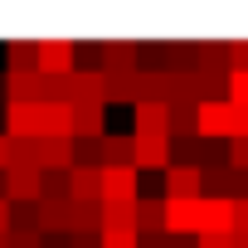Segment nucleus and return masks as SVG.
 Wrapping results in <instances>:
<instances>
[{"mask_svg": "<svg viewBox=\"0 0 248 248\" xmlns=\"http://www.w3.org/2000/svg\"><path fill=\"white\" fill-rule=\"evenodd\" d=\"M34 54H39V73H49V78H68L78 68V44L73 39H39Z\"/></svg>", "mask_w": 248, "mask_h": 248, "instance_id": "nucleus-1", "label": "nucleus"}, {"mask_svg": "<svg viewBox=\"0 0 248 248\" xmlns=\"http://www.w3.org/2000/svg\"><path fill=\"white\" fill-rule=\"evenodd\" d=\"M102 93H107V73H102V68H73V73L63 78L68 107H78V102H102ZM102 107H107V102H102Z\"/></svg>", "mask_w": 248, "mask_h": 248, "instance_id": "nucleus-2", "label": "nucleus"}, {"mask_svg": "<svg viewBox=\"0 0 248 248\" xmlns=\"http://www.w3.org/2000/svg\"><path fill=\"white\" fill-rule=\"evenodd\" d=\"M229 127H233V107L224 97L200 102V112H195V137L200 141H219V137H229Z\"/></svg>", "mask_w": 248, "mask_h": 248, "instance_id": "nucleus-3", "label": "nucleus"}, {"mask_svg": "<svg viewBox=\"0 0 248 248\" xmlns=\"http://www.w3.org/2000/svg\"><path fill=\"white\" fill-rule=\"evenodd\" d=\"M5 195H10V204H39V195H44V170H39V166H10V170H5Z\"/></svg>", "mask_w": 248, "mask_h": 248, "instance_id": "nucleus-4", "label": "nucleus"}, {"mask_svg": "<svg viewBox=\"0 0 248 248\" xmlns=\"http://www.w3.org/2000/svg\"><path fill=\"white\" fill-rule=\"evenodd\" d=\"M209 233H233V200H209V195H200L195 238H209Z\"/></svg>", "mask_w": 248, "mask_h": 248, "instance_id": "nucleus-5", "label": "nucleus"}, {"mask_svg": "<svg viewBox=\"0 0 248 248\" xmlns=\"http://www.w3.org/2000/svg\"><path fill=\"white\" fill-rule=\"evenodd\" d=\"M102 73H141L137 39H102Z\"/></svg>", "mask_w": 248, "mask_h": 248, "instance_id": "nucleus-6", "label": "nucleus"}, {"mask_svg": "<svg viewBox=\"0 0 248 248\" xmlns=\"http://www.w3.org/2000/svg\"><path fill=\"white\" fill-rule=\"evenodd\" d=\"M5 137L10 141H34L39 137V102H10L5 107Z\"/></svg>", "mask_w": 248, "mask_h": 248, "instance_id": "nucleus-7", "label": "nucleus"}, {"mask_svg": "<svg viewBox=\"0 0 248 248\" xmlns=\"http://www.w3.org/2000/svg\"><path fill=\"white\" fill-rule=\"evenodd\" d=\"M102 137H107V107L78 102L73 107V141H102Z\"/></svg>", "mask_w": 248, "mask_h": 248, "instance_id": "nucleus-8", "label": "nucleus"}, {"mask_svg": "<svg viewBox=\"0 0 248 248\" xmlns=\"http://www.w3.org/2000/svg\"><path fill=\"white\" fill-rule=\"evenodd\" d=\"M39 137L73 141V107L68 102H39Z\"/></svg>", "mask_w": 248, "mask_h": 248, "instance_id": "nucleus-9", "label": "nucleus"}, {"mask_svg": "<svg viewBox=\"0 0 248 248\" xmlns=\"http://www.w3.org/2000/svg\"><path fill=\"white\" fill-rule=\"evenodd\" d=\"M141 185H137V166H102V200H137Z\"/></svg>", "mask_w": 248, "mask_h": 248, "instance_id": "nucleus-10", "label": "nucleus"}, {"mask_svg": "<svg viewBox=\"0 0 248 248\" xmlns=\"http://www.w3.org/2000/svg\"><path fill=\"white\" fill-rule=\"evenodd\" d=\"M68 200H73V204H102V170L73 166V170H68Z\"/></svg>", "mask_w": 248, "mask_h": 248, "instance_id": "nucleus-11", "label": "nucleus"}, {"mask_svg": "<svg viewBox=\"0 0 248 248\" xmlns=\"http://www.w3.org/2000/svg\"><path fill=\"white\" fill-rule=\"evenodd\" d=\"M200 195H204L200 166H170L166 170V200H200Z\"/></svg>", "mask_w": 248, "mask_h": 248, "instance_id": "nucleus-12", "label": "nucleus"}, {"mask_svg": "<svg viewBox=\"0 0 248 248\" xmlns=\"http://www.w3.org/2000/svg\"><path fill=\"white\" fill-rule=\"evenodd\" d=\"M132 137H170V107L166 102H137V132Z\"/></svg>", "mask_w": 248, "mask_h": 248, "instance_id": "nucleus-13", "label": "nucleus"}, {"mask_svg": "<svg viewBox=\"0 0 248 248\" xmlns=\"http://www.w3.org/2000/svg\"><path fill=\"white\" fill-rule=\"evenodd\" d=\"M137 170H170V137H137Z\"/></svg>", "mask_w": 248, "mask_h": 248, "instance_id": "nucleus-14", "label": "nucleus"}, {"mask_svg": "<svg viewBox=\"0 0 248 248\" xmlns=\"http://www.w3.org/2000/svg\"><path fill=\"white\" fill-rule=\"evenodd\" d=\"M195 219H200V200H166V233L185 238L195 233Z\"/></svg>", "mask_w": 248, "mask_h": 248, "instance_id": "nucleus-15", "label": "nucleus"}, {"mask_svg": "<svg viewBox=\"0 0 248 248\" xmlns=\"http://www.w3.org/2000/svg\"><path fill=\"white\" fill-rule=\"evenodd\" d=\"M137 233H166V195H137Z\"/></svg>", "mask_w": 248, "mask_h": 248, "instance_id": "nucleus-16", "label": "nucleus"}, {"mask_svg": "<svg viewBox=\"0 0 248 248\" xmlns=\"http://www.w3.org/2000/svg\"><path fill=\"white\" fill-rule=\"evenodd\" d=\"M200 180H204V195L209 200H233V170H229V161L200 166Z\"/></svg>", "mask_w": 248, "mask_h": 248, "instance_id": "nucleus-17", "label": "nucleus"}, {"mask_svg": "<svg viewBox=\"0 0 248 248\" xmlns=\"http://www.w3.org/2000/svg\"><path fill=\"white\" fill-rule=\"evenodd\" d=\"M195 73H214V78H224V73H229V54H224V44H219V39L195 44Z\"/></svg>", "mask_w": 248, "mask_h": 248, "instance_id": "nucleus-18", "label": "nucleus"}, {"mask_svg": "<svg viewBox=\"0 0 248 248\" xmlns=\"http://www.w3.org/2000/svg\"><path fill=\"white\" fill-rule=\"evenodd\" d=\"M102 166H137V137H102Z\"/></svg>", "mask_w": 248, "mask_h": 248, "instance_id": "nucleus-19", "label": "nucleus"}, {"mask_svg": "<svg viewBox=\"0 0 248 248\" xmlns=\"http://www.w3.org/2000/svg\"><path fill=\"white\" fill-rule=\"evenodd\" d=\"M195 112H200V102H190V97H175L170 102V137L175 141L195 137Z\"/></svg>", "mask_w": 248, "mask_h": 248, "instance_id": "nucleus-20", "label": "nucleus"}, {"mask_svg": "<svg viewBox=\"0 0 248 248\" xmlns=\"http://www.w3.org/2000/svg\"><path fill=\"white\" fill-rule=\"evenodd\" d=\"M34 68H39V54H34V44H30V39L5 44V73H34Z\"/></svg>", "mask_w": 248, "mask_h": 248, "instance_id": "nucleus-21", "label": "nucleus"}, {"mask_svg": "<svg viewBox=\"0 0 248 248\" xmlns=\"http://www.w3.org/2000/svg\"><path fill=\"white\" fill-rule=\"evenodd\" d=\"M102 102H137V73H107Z\"/></svg>", "mask_w": 248, "mask_h": 248, "instance_id": "nucleus-22", "label": "nucleus"}, {"mask_svg": "<svg viewBox=\"0 0 248 248\" xmlns=\"http://www.w3.org/2000/svg\"><path fill=\"white\" fill-rule=\"evenodd\" d=\"M73 166L102 170V141H73Z\"/></svg>", "mask_w": 248, "mask_h": 248, "instance_id": "nucleus-23", "label": "nucleus"}, {"mask_svg": "<svg viewBox=\"0 0 248 248\" xmlns=\"http://www.w3.org/2000/svg\"><path fill=\"white\" fill-rule=\"evenodd\" d=\"M224 54H229V73H248V39L224 44Z\"/></svg>", "mask_w": 248, "mask_h": 248, "instance_id": "nucleus-24", "label": "nucleus"}, {"mask_svg": "<svg viewBox=\"0 0 248 248\" xmlns=\"http://www.w3.org/2000/svg\"><path fill=\"white\" fill-rule=\"evenodd\" d=\"M97 248H141L137 233H97Z\"/></svg>", "mask_w": 248, "mask_h": 248, "instance_id": "nucleus-25", "label": "nucleus"}, {"mask_svg": "<svg viewBox=\"0 0 248 248\" xmlns=\"http://www.w3.org/2000/svg\"><path fill=\"white\" fill-rule=\"evenodd\" d=\"M233 107V102H229ZM229 141H248V107H233V127H229Z\"/></svg>", "mask_w": 248, "mask_h": 248, "instance_id": "nucleus-26", "label": "nucleus"}, {"mask_svg": "<svg viewBox=\"0 0 248 248\" xmlns=\"http://www.w3.org/2000/svg\"><path fill=\"white\" fill-rule=\"evenodd\" d=\"M10 248H44V233H10Z\"/></svg>", "mask_w": 248, "mask_h": 248, "instance_id": "nucleus-27", "label": "nucleus"}, {"mask_svg": "<svg viewBox=\"0 0 248 248\" xmlns=\"http://www.w3.org/2000/svg\"><path fill=\"white\" fill-rule=\"evenodd\" d=\"M233 229L248 233V200H238V195H233Z\"/></svg>", "mask_w": 248, "mask_h": 248, "instance_id": "nucleus-28", "label": "nucleus"}, {"mask_svg": "<svg viewBox=\"0 0 248 248\" xmlns=\"http://www.w3.org/2000/svg\"><path fill=\"white\" fill-rule=\"evenodd\" d=\"M10 224H15V204L0 200V233H10Z\"/></svg>", "mask_w": 248, "mask_h": 248, "instance_id": "nucleus-29", "label": "nucleus"}, {"mask_svg": "<svg viewBox=\"0 0 248 248\" xmlns=\"http://www.w3.org/2000/svg\"><path fill=\"white\" fill-rule=\"evenodd\" d=\"M195 248H229V233H209V238H195Z\"/></svg>", "mask_w": 248, "mask_h": 248, "instance_id": "nucleus-30", "label": "nucleus"}, {"mask_svg": "<svg viewBox=\"0 0 248 248\" xmlns=\"http://www.w3.org/2000/svg\"><path fill=\"white\" fill-rule=\"evenodd\" d=\"M10 161H15V156H10V137H5V132H0V175H5V170H10Z\"/></svg>", "mask_w": 248, "mask_h": 248, "instance_id": "nucleus-31", "label": "nucleus"}, {"mask_svg": "<svg viewBox=\"0 0 248 248\" xmlns=\"http://www.w3.org/2000/svg\"><path fill=\"white\" fill-rule=\"evenodd\" d=\"M229 248H248V233H243V229H233V233H229Z\"/></svg>", "mask_w": 248, "mask_h": 248, "instance_id": "nucleus-32", "label": "nucleus"}, {"mask_svg": "<svg viewBox=\"0 0 248 248\" xmlns=\"http://www.w3.org/2000/svg\"><path fill=\"white\" fill-rule=\"evenodd\" d=\"M0 200H10V195H5V175H0Z\"/></svg>", "mask_w": 248, "mask_h": 248, "instance_id": "nucleus-33", "label": "nucleus"}, {"mask_svg": "<svg viewBox=\"0 0 248 248\" xmlns=\"http://www.w3.org/2000/svg\"><path fill=\"white\" fill-rule=\"evenodd\" d=\"M0 248H10V233H0Z\"/></svg>", "mask_w": 248, "mask_h": 248, "instance_id": "nucleus-34", "label": "nucleus"}]
</instances>
